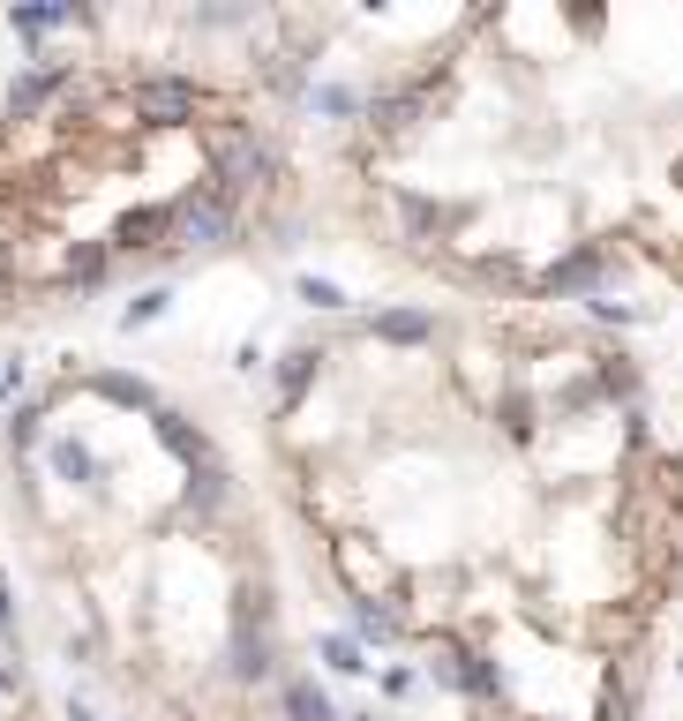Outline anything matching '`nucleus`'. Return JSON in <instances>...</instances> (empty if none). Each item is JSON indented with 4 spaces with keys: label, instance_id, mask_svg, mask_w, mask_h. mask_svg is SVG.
Masks as SVG:
<instances>
[{
    "label": "nucleus",
    "instance_id": "nucleus-3",
    "mask_svg": "<svg viewBox=\"0 0 683 721\" xmlns=\"http://www.w3.org/2000/svg\"><path fill=\"white\" fill-rule=\"evenodd\" d=\"M0 542L106 721H331L271 481L166 376L68 361L0 428Z\"/></svg>",
    "mask_w": 683,
    "mask_h": 721
},
{
    "label": "nucleus",
    "instance_id": "nucleus-5",
    "mask_svg": "<svg viewBox=\"0 0 683 721\" xmlns=\"http://www.w3.org/2000/svg\"><path fill=\"white\" fill-rule=\"evenodd\" d=\"M31 646H38V632H31V609H23L15 564H8V542H0V721H53Z\"/></svg>",
    "mask_w": 683,
    "mask_h": 721
},
{
    "label": "nucleus",
    "instance_id": "nucleus-2",
    "mask_svg": "<svg viewBox=\"0 0 683 721\" xmlns=\"http://www.w3.org/2000/svg\"><path fill=\"white\" fill-rule=\"evenodd\" d=\"M316 226L436 301L683 294V0L428 23L316 143Z\"/></svg>",
    "mask_w": 683,
    "mask_h": 721
},
{
    "label": "nucleus",
    "instance_id": "nucleus-1",
    "mask_svg": "<svg viewBox=\"0 0 683 721\" xmlns=\"http://www.w3.org/2000/svg\"><path fill=\"white\" fill-rule=\"evenodd\" d=\"M294 564L459 721H646L683 638V422L579 308L308 324L256 422Z\"/></svg>",
    "mask_w": 683,
    "mask_h": 721
},
{
    "label": "nucleus",
    "instance_id": "nucleus-4",
    "mask_svg": "<svg viewBox=\"0 0 683 721\" xmlns=\"http://www.w3.org/2000/svg\"><path fill=\"white\" fill-rule=\"evenodd\" d=\"M316 143L256 53L106 39L0 90V324L316 226Z\"/></svg>",
    "mask_w": 683,
    "mask_h": 721
}]
</instances>
